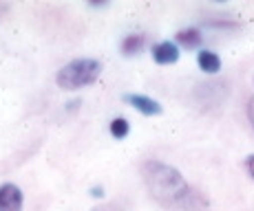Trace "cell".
<instances>
[{
	"mask_svg": "<svg viewBox=\"0 0 254 211\" xmlns=\"http://www.w3.org/2000/svg\"><path fill=\"white\" fill-rule=\"evenodd\" d=\"M141 178H144L150 196L164 207H173L190 196V187L184 180V176L179 174V169L162 163V161H146L141 165Z\"/></svg>",
	"mask_w": 254,
	"mask_h": 211,
	"instance_id": "obj_1",
	"label": "cell"
},
{
	"mask_svg": "<svg viewBox=\"0 0 254 211\" xmlns=\"http://www.w3.org/2000/svg\"><path fill=\"white\" fill-rule=\"evenodd\" d=\"M100 71H102V66L97 60L82 57V60H73L66 66H62L58 71L56 82L62 90H77V88L91 86L100 77Z\"/></svg>",
	"mask_w": 254,
	"mask_h": 211,
	"instance_id": "obj_2",
	"label": "cell"
},
{
	"mask_svg": "<svg viewBox=\"0 0 254 211\" xmlns=\"http://www.w3.org/2000/svg\"><path fill=\"white\" fill-rule=\"evenodd\" d=\"M0 211H22V191L18 185L4 183L0 187Z\"/></svg>",
	"mask_w": 254,
	"mask_h": 211,
	"instance_id": "obj_3",
	"label": "cell"
},
{
	"mask_svg": "<svg viewBox=\"0 0 254 211\" xmlns=\"http://www.w3.org/2000/svg\"><path fill=\"white\" fill-rule=\"evenodd\" d=\"M153 60L162 66H168V64H175L179 60V48L177 44L173 42H159L153 46Z\"/></svg>",
	"mask_w": 254,
	"mask_h": 211,
	"instance_id": "obj_4",
	"label": "cell"
},
{
	"mask_svg": "<svg viewBox=\"0 0 254 211\" xmlns=\"http://www.w3.org/2000/svg\"><path fill=\"white\" fill-rule=\"evenodd\" d=\"M124 101H126V104H130V106H135L141 115H146V117L162 115V106H159L155 99H150V97H144V95H124Z\"/></svg>",
	"mask_w": 254,
	"mask_h": 211,
	"instance_id": "obj_5",
	"label": "cell"
},
{
	"mask_svg": "<svg viewBox=\"0 0 254 211\" xmlns=\"http://www.w3.org/2000/svg\"><path fill=\"white\" fill-rule=\"evenodd\" d=\"M197 64L203 73H210V75H214V73L221 71V57L212 51H199Z\"/></svg>",
	"mask_w": 254,
	"mask_h": 211,
	"instance_id": "obj_6",
	"label": "cell"
},
{
	"mask_svg": "<svg viewBox=\"0 0 254 211\" xmlns=\"http://www.w3.org/2000/svg\"><path fill=\"white\" fill-rule=\"evenodd\" d=\"M203 36L197 31V29H182V31L177 33V42L182 44L184 48H197L199 44H201Z\"/></svg>",
	"mask_w": 254,
	"mask_h": 211,
	"instance_id": "obj_7",
	"label": "cell"
},
{
	"mask_svg": "<svg viewBox=\"0 0 254 211\" xmlns=\"http://www.w3.org/2000/svg\"><path fill=\"white\" fill-rule=\"evenodd\" d=\"M141 46H144V36H126L124 42H122V53L124 55H135V53L141 51Z\"/></svg>",
	"mask_w": 254,
	"mask_h": 211,
	"instance_id": "obj_8",
	"label": "cell"
},
{
	"mask_svg": "<svg viewBox=\"0 0 254 211\" xmlns=\"http://www.w3.org/2000/svg\"><path fill=\"white\" fill-rule=\"evenodd\" d=\"M128 130H130L128 121L122 119V117L111 121V134H113L115 139H126V136H128Z\"/></svg>",
	"mask_w": 254,
	"mask_h": 211,
	"instance_id": "obj_9",
	"label": "cell"
},
{
	"mask_svg": "<svg viewBox=\"0 0 254 211\" xmlns=\"http://www.w3.org/2000/svg\"><path fill=\"white\" fill-rule=\"evenodd\" d=\"M248 119H250V124H252V130H254V97L250 99V104H248Z\"/></svg>",
	"mask_w": 254,
	"mask_h": 211,
	"instance_id": "obj_10",
	"label": "cell"
},
{
	"mask_svg": "<svg viewBox=\"0 0 254 211\" xmlns=\"http://www.w3.org/2000/svg\"><path fill=\"white\" fill-rule=\"evenodd\" d=\"M246 168H248V171H250V176L254 178V154H252V156H248V161H246Z\"/></svg>",
	"mask_w": 254,
	"mask_h": 211,
	"instance_id": "obj_11",
	"label": "cell"
},
{
	"mask_svg": "<svg viewBox=\"0 0 254 211\" xmlns=\"http://www.w3.org/2000/svg\"><path fill=\"white\" fill-rule=\"evenodd\" d=\"M93 211H122V209H117L115 205H104V207H95Z\"/></svg>",
	"mask_w": 254,
	"mask_h": 211,
	"instance_id": "obj_12",
	"label": "cell"
}]
</instances>
